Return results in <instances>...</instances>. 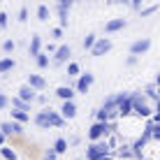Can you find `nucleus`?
I'll return each instance as SVG.
<instances>
[{
    "label": "nucleus",
    "instance_id": "7",
    "mask_svg": "<svg viewBox=\"0 0 160 160\" xmlns=\"http://www.w3.org/2000/svg\"><path fill=\"white\" fill-rule=\"evenodd\" d=\"M148 49H151V40L144 37V40H137L130 44V56H139V53H146Z\"/></svg>",
    "mask_w": 160,
    "mask_h": 160
},
{
    "label": "nucleus",
    "instance_id": "27",
    "mask_svg": "<svg viewBox=\"0 0 160 160\" xmlns=\"http://www.w3.org/2000/svg\"><path fill=\"white\" fill-rule=\"evenodd\" d=\"M95 40H98L95 35H86V37H84V49H88V51H91L93 44H95Z\"/></svg>",
    "mask_w": 160,
    "mask_h": 160
},
{
    "label": "nucleus",
    "instance_id": "20",
    "mask_svg": "<svg viewBox=\"0 0 160 160\" xmlns=\"http://www.w3.org/2000/svg\"><path fill=\"white\" fill-rule=\"evenodd\" d=\"M12 121L14 123H28L30 121V114H23V112H16V109H12Z\"/></svg>",
    "mask_w": 160,
    "mask_h": 160
},
{
    "label": "nucleus",
    "instance_id": "16",
    "mask_svg": "<svg viewBox=\"0 0 160 160\" xmlns=\"http://www.w3.org/2000/svg\"><path fill=\"white\" fill-rule=\"evenodd\" d=\"M28 51H30L32 58H35L37 53H42V37L40 35H32L30 37V49H28Z\"/></svg>",
    "mask_w": 160,
    "mask_h": 160
},
{
    "label": "nucleus",
    "instance_id": "13",
    "mask_svg": "<svg viewBox=\"0 0 160 160\" xmlns=\"http://www.w3.org/2000/svg\"><path fill=\"white\" fill-rule=\"evenodd\" d=\"M116 114H118V116H130V114H132V102H130V95L125 98V100H121V102L116 104Z\"/></svg>",
    "mask_w": 160,
    "mask_h": 160
},
{
    "label": "nucleus",
    "instance_id": "11",
    "mask_svg": "<svg viewBox=\"0 0 160 160\" xmlns=\"http://www.w3.org/2000/svg\"><path fill=\"white\" fill-rule=\"evenodd\" d=\"M32 121H35V125H37V128H42V130H49V128H51V123H49V109H42V112L37 114Z\"/></svg>",
    "mask_w": 160,
    "mask_h": 160
},
{
    "label": "nucleus",
    "instance_id": "24",
    "mask_svg": "<svg viewBox=\"0 0 160 160\" xmlns=\"http://www.w3.org/2000/svg\"><path fill=\"white\" fill-rule=\"evenodd\" d=\"M0 153H2V158H5V160H16V153L12 151V148H7V146L0 148Z\"/></svg>",
    "mask_w": 160,
    "mask_h": 160
},
{
    "label": "nucleus",
    "instance_id": "21",
    "mask_svg": "<svg viewBox=\"0 0 160 160\" xmlns=\"http://www.w3.org/2000/svg\"><path fill=\"white\" fill-rule=\"evenodd\" d=\"M51 151L56 153V156H58V153H65V151H68V142H65L63 137H58V139H56V144H53V148H51Z\"/></svg>",
    "mask_w": 160,
    "mask_h": 160
},
{
    "label": "nucleus",
    "instance_id": "29",
    "mask_svg": "<svg viewBox=\"0 0 160 160\" xmlns=\"http://www.w3.org/2000/svg\"><path fill=\"white\" fill-rule=\"evenodd\" d=\"M19 21H21V23H26V21H28V9H26V7L19 9Z\"/></svg>",
    "mask_w": 160,
    "mask_h": 160
},
{
    "label": "nucleus",
    "instance_id": "30",
    "mask_svg": "<svg viewBox=\"0 0 160 160\" xmlns=\"http://www.w3.org/2000/svg\"><path fill=\"white\" fill-rule=\"evenodd\" d=\"M14 47H16V44H14L12 40H5V42H2V49H5L7 53H9V51H14Z\"/></svg>",
    "mask_w": 160,
    "mask_h": 160
},
{
    "label": "nucleus",
    "instance_id": "36",
    "mask_svg": "<svg viewBox=\"0 0 160 160\" xmlns=\"http://www.w3.org/2000/svg\"><path fill=\"white\" fill-rule=\"evenodd\" d=\"M137 63V56H128V65H135Z\"/></svg>",
    "mask_w": 160,
    "mask_h": 160
},
{
    "label": "nucleus",
    "instance_id": "5",
    "mask_svg": "<svg viewBox=\"0 0 160 160\" xmlns=\"http://www.w3.org/2000/svg\"><path fill=\"white\" fill-rule=\"evenodd\" d=\"M109 130H112L109 123H95L91 130H88V137H91L93 142H98V139H102L104 135H109Z\"/></svg>",
    "mask_w": 160,
    "mask_h": 160
},
{
    "label": "nucleus",
    "instance_id": "12",
    "mask_svg": "<svg viewBox=\"0 0 160 160\" xmlns=\"http://www.w3.org/2000/svg\"><path fill=\"white\" fill-rule=\"evenodd\" d=\"M28 88H32V91H42V88H47L44 77H40V74H28Z\"/></svg>",
    "mask_w": 160,
    "mask_h": 160
},
{
    "label": "nucleus",
    "instance_id": "19",
    "mask_svg": "<svg viewBox=\"0 0 160 160\" xmlns=\"http://www.w3.org/2000/svg\"><path fill=\"white\" fill-rule=\"evenodd\" d=\"M12 109L28 114V112H30V104H28V102H23V100H19V98H12Z\"/></svg>",
    "mask_w": 160,
    "mask_h": 160
},
{
    "label": "nucleus",
    "instance_id": "6",
    "mask_svg": "<svg viewBox=\"0 0 160 160\" xmlns=\"http://www.w3.org/2000/svg\"><path fill=\"white\" fill-rule=\"evenodd\" d=\"M93 77L91 72H86V74H79V79H77V86H74V91L77 93H88V88L93 86Z\"/></svg>",
    "mask_w": 160,
    "mask_h": 160
},
{
    "label": "nucleus",
    "instance_id": "8",
    "mask_svg": "<svg viewBox=\"0 0 160 160\" xmlns=\"http://www.w3.org/2000/svg\"><path fill=\"white\" fill-rule=\"evenodd\" d=\"M23 132V125H19V123H0V135L2 137H9V135H21Z\"/></svg>",
    "mask_w": 160,
    "mask_h": 160
},
{
    "label": "nucleus",
    "instance_id": "26",
    "mask_svg": "<svg viewBox=\"0 0 160 160\" xmlns=\"http://www.w3.org/2000/svg\"><path fill=\"white\" fill-rule=\"evenodd\" d=\"M35 60H37V65H40V68H47V65H49V56H47V53H37Z\"/></svg>",
    "mask_w": 160,
    "mask_h": 160
},
{
    "label": "nucleus",
    "instance_id": "23",
    "mask_svg": "<svg viewBox=\"0 0 160 160\" xmlns=\"http://www.w3.org/2000/svg\"><path fill=\"white\" fill-rule=\"evenodd\" d=\"M37 19H40V21L49 19V7H47V5H40V7H37Z\"/></svg>",
    "mask_w": 160,
    "mask_h": 160
},
{
    "label": "nucleus",
    "instance_id": "9",
    "mask_svg": "<svg viewBox=\"0 0 160 160\" xmlns=\"http://www.w3.org/2000/svg\"><path fill=\"white\" fill-rule=\"evenodd\" d=\"M70 53H72V49H70L68 44H63V47H58V49H56V53H53V63H56V65H63L65 60L70 58Z\"/></svg>",
    "mask_w": 160,
    "mask_h": 160
},
{
    "label": "nucleus",
    "instance_id": "10",
    "mask_svg": "<svg viewBox=\"0 0 160 160\" xmlns=\"http://www.w3.org/2000/svg\"><path fill=\"white\" fill-rule=\"evenodd\" d=\"M77 116V104H74V100L72 102H63V107H60V118H74Z\"/></svg>",
    "mask_w": 160,
    "mask_h": 160
},
{
    "label": "nucleus",
    "instance_id": "35",
    "mask_svg": "<svg viewBox=\"0 0 160 160\" xmlns=\"http://www.w3.org/2000/svg\"><path fill=\"white\" fill-rule=\"evenodd\" d=\"M44 160H56V153H53V151H49L47 156H44Z\"/></svg>",
    "mask_w": 160,
    "mask_h": 160
},
{
    "label": "nucleus",
    "instance_id": "18",
    "mask_svg": "<svg viewBox=\"0 0 160 160\" xmlns=\"http://www.w3.org/2000/svg\"><path fill=\"white\" fill-rule=\"evenodd\" d=\"M49 123H51V128H63L65 121L60 118V114H58V112H51V109H49Z\"/></svg>",
    "mask_w": 160,
    "mask_h": 160
},
{
    "label": "nucleus",
    "instance_id": "33",
    "mask_svg": "<svg viewBox=\"0 0 160 160\" xmlns=\"http://www.w3.org/2000/svg\"><path fill=\"white\" fill-rule=\"evenodd\" d=\"M158 9V5H153V7H146V9H142V16H146V14H153Z\"/></svg>",
    "mask_w": 160,
    "mask_h": 160
},
{
    "label": "nucleus",
    "instance_id": "31",
    "mask_svg": "<svg viewBox=\"0 0 160 160\" xmlns=\"http://www.w3.org/2000/svg\"><path fill=\"white\" fill-rule=\"evenodd\" d=\"M7 23H9V16L5 12H0V28H7Z\"/></svg>",
    "mask_w": 160,
    "mask_h": 160
},
{
    "label": "nucleus",
    "instance_id": "2",
    "mask_svg": "<svg viewBox=\"0 0 160 160\" xmlns=\"http://www.w3.org/2000/svg\"><path fill=\"white\" fill-rule=\"evenodd\" d=\"M109 151H112V148H109L107 142H95V144H91V146H88L86 158H88V160H98L100 156H107Z\"/></svg>",
    "mask_w": 160,
    "mask_h": 160
},
{
    "label": "nucleus",
    "instance_id": "1",
    "mask_svg": "<svg viewBox=\"0 0 160 160\" xmlns=\"http://www.w3.org/2000/svg\"><path fill=\"white\" fill-rule=\"evenodd\" d=\"M130 102H132V112H135L137 116H151V109L146 107V100H144V95L135 93V95H130Z\"/></svg>",
    "mask_w": 160,
    "mask_h": 160
},
{
    "label": "nucleus",
    "instance_id": "17",
    "mask_svg": "<svg viewBox=\"0 0 160 160\" xmlns=\"http://www.w3.org/2000/svg\"><path fill=\"white\" fill-rule=\"evenodd\" d=\"M121 28H125V19H112V21H107V26H104L107 32H116Z\"/></svg>",
    "mask_w": 160,
    "mask_h": 160
},
{
    "label": "nucleus",
    "instance_id": "25",
    "mask_svg": "<svg viewBox=\"0 0 160 160\" xmlns=\"http://www.w3.org/2000/svg\"><path fill=\"white\" fill-rule=\"evenodd\" d=\"M79 63H70L68 65V77H79Z\"/></svg>",
    "mask_w": 160,
    "mask_h": 160
},
{
    "label": "nucleus",
    "instance_id": "14",
    "mask_svg": "<svg viewBox=\"0 0 160 160\" xmlns=\"http://www.w3.org/2000/svg\"><path fill=\"white\" fill-rule=\"evenodd\" d=\"M56 95H58L63 102H72V98H74V88H70V86H60L58 91H56Z\"/></svg>",
    "mask_w": 160,
    "mask_h": 160
},
{
    "label": "nucleus",
    "instance_id": "4",
    "mask_svg": "<svg viewBox=\"0 0 160 160\" xmlns=\"http://www.w3.org/2000/svg\"><path fill=\"white\" fill-rule=\"evenodd\" d=\"M70 7H72V0H60L58 2V19H60V26L58 28L63 30V28H68V12H70Z\"/></svg>",
    "mask_w": 160,
    "mask_h": 160
},
{
    "label": "nucleus",
    "instance_id": "37",
    "mask_svg": "<svg viewBox=\"0 0 160 160\" xmlns=\"http://www.w3.org/2000/svg\"><path fill=\"white\" fill-rule=\"evenodd\" d=\"M2 144H5V137H2V135H0V148H2Z\"/></svg>",
    "mask_w": 160,
    "mask_h": 160
},
{
    "label": "nucleus",
    "instance_id": "32",
    "mask_svg": "<svg viewBox=\"0 0 160 160\" xmlns=\"http://www.w3.org/2000/svg\"><path fill=\"white\" fill-rule=\"evenodd\" d=\"M7 104H9V98L0 93V109H5V107H7Z\"/></svg>",
    "mask_w": 160,
    "mask_h": 160
},
{
    "label": "nucleus",
    "instance_id": "3",
    "mask_svg": "<svg viewBox=\"0 0 160 160\" xmlns=\"http://www.w3.org/2000/svg\"><path fill=\"white\" fill-rule=\"evenodd\" d=\"M109 49H112V40H109V37H98L95 44H93V49H91V53L93 56H104Z\"/></svg>",
    "mask_w": 160,
    "mask_h": 160
},
{
    "label": "nucleus",
    "instance_id": "15",
    "mask_svg": "<svg viewBox=\"0 0 160 160\" xmlns=\"http://www.w3.org/2000/svg\"><path fill=\"white\" fill-rule=\"evenodd\" d=\"M16 98L30 104L32 100H35V91H32V88H28V86H21V88H19V95H16Z\"/></svg>",
    "mask_w": 160,
    "mask_h": 160
},
{
    "label": "nucleus",
    "instance_id": "34",
    "mask_svg": "<svg viewBox=\"0 0 160 160\" xmlns=\"http://www.w3.org/2000/svg\"><path fill=\"white\" fill-rule=\"evenodd\" d=\"M51 37H56V40H60V37H63V30H60V28H53V30H51Z\"/></svg>",
    "mask_w": 160,
    "mask_h": 160
},
{
    "label": "nucleus",
    "instance_id": "22",
    "mask_svg": "<svg viewBox=\"0 0 160 160\" xmlns=\"http://www.w3.org/2000/svg\"><path fill=\"white\" fill-rule=\"evenodd\" d=\"M14 68V58H2L0 60V72H9Z\"/></svg>",
    "mask_w": 160,
    "mask_h": 160
},
{
    "label": "nucleus",
    "instance_id": "28",
    "mask_svg": "<svg viewBox=\"0 0 160 160\" xmlns=\"http://www.w3.org/2000/svg\"><path fill=\"white\" fill-rule=\"evenodd\" d=\"M146 98H151V100H156V98H158V93H156V84H151V86L146 88Z\"/></svg>",
    "mask_w": 160,
    "mask_h": 160
}]
</instances>
